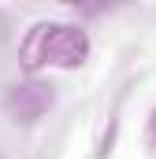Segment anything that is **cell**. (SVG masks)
<instances>
[{
    "mask_svg": "<svg viewBox=\"0 0 156 159\" xmlns=\"http://www.w3.org/2000/svg\"><path fill=\"white\" fill-rule=\"evenodd\" d=\"M145 141H149V148L156 152V111H153V119H149V129H145Z\"/></svg>",
    "mask_w": 156,
    "mask_h": 159,
    "instance_id": "3",
    "label": "cell"
},
{
    "mask_svg": "<svg viewBox=\"0 0 156 159\" xmlns=\"http://www.w3.org/2000/svg\"><path fill=\"white\" fill-rule=\"evenodd\" d=\"M52 104H56V85H48V81H41V78L15 81L7 89V96H4V111L19 126H34L41 115H48Z\"/></svg>",
    "mask_w": 156,
    "mask_h": 159,
    "instance_id": "2",
    "label": "cell"
},
{
    "mask_svg": "<svg viewBox=\"0 0 156 159\" xmlns=\"http://www.w3.org/2000/svg\"><path fill=\"white\" fill-rule=\"evenodd\" d=\"M89 34L75 22H37L19 44V63L22 70H41V67H60L75 70L89 59Z\"/></svg>",
    "mask_w": 156,
    "mask_h": 159,
    "instance_id": "1",
    "label": "cell"
}]
</instances>
